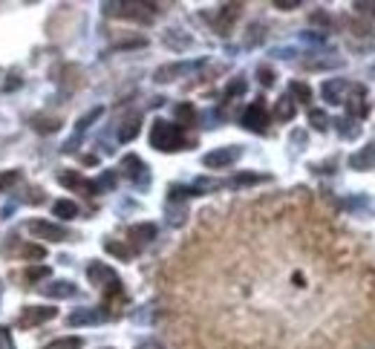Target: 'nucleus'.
Returning a JSON list of instances; mask_svg holds the SVG:
<instances>
[{
    "label": "nucleus",
    "mask_w": 375,
    "mask_h": 349,
    "mask_svg": "<svg viewBox=\"0 0 375 349\" xmlns=\"http://www.w3.org/2000/svg\"><path fill=\"white\" fill-rule=\"evenodd\" d=\"M309 122H312L315 130H326V115H323L320 110H312V113H309Z\"/></svg>",
    "instance_id": "cd10ccee"
},
{
    "label": "nucleus",
    "mask_w": 375,
    "mask_h": 349,
    "mask_svg": "<svg viewBox=\"0 0 375 349\" xmlns=\"http://www.w3.org/2000/svg\"><path fill=\"white\" fill-rule=\"evenodd\" d=\"M130 240H139V243H148V240H153L156 237V225L153 222H142V225H133L130 231Z\"/></svg>",
    "instance_id": "ddd939ff"
},
{
    "label": "nucleus",
    "mask_w": 375,
    "mask_h": 349,
    "mask_svg": "<svg viewBox=\"0 0 375 349\" xmlns=\"http://www.w3.org/2000/svg\"><path fill=\"white\" fill-rule=\"evenodd\" d=\"M150 145L156 150H165V153H174V150H182L185 148V136H182V127L179 124H171V122H153L150 127Z\"/></svg>",
    "instance_id": "f257e3e1"
},
{
    "label": "nucleus",
    "mask_w": 375,
    "mask_h": 349,
    "mask_svg": "<svg viewBox=\"0 0 375 349\" xmlns=\"http://www.w3.org/2000/svg\"><path fill=\"white\" fill-rule=\"evenodd\" d=\"M0 349H15V341H12V329L9 327H0Z\"/></svg>",
    "instance_id": "bb28decb"
},
{
    "label": "nucleus",
    "mask_w": 375,
    "mask_h": 349,
    "mask_svg": "<svg viewBox=\"0 0 375 349\" xmlns=\"http://www.w3.org/2000/svg\"><path fill=\"white\" fill-rule=\"evenodd\" d=\"M142 349H156V346H142Z\"/></svg>",
    "instance_id": "f704fd0d"
},
{
    "label": "nucleus",
    "mask_w": 375,
    "mask_h": 349,
    "mask_svg": "<svg viewBox=\"0 0 375 349\" xmlns=\"http://www.w3.org/2000/svg\"><path fill=\"white\" fill-rule=\"evenodd\" d=\"M139 9H142L139 3H107V15H115V17H130V20H142V23H148V20H150V15L139 12Z\"/></svg>",
    "instance_id": "423d86ee"
},
{
    "label": "nucleus",
    "mask_w": 375,
    "mask_h": 349,
    "mask_svg": "<svg viewBox=\"0 0 375 349\" xmlns=\"http://www.w3.org/2000/svg\"><path fill=\"white\" fill-rule=\"evenodd\" d=\"M257 78H260L263 87H271V84H274V73H271L269 66H260V69H257Z\"/></svg>",
    "instance_id": "c85d7f7f"
},
{
    "label": "nucleus",
    "mask_w": 375,
    "mask_h": 349,
    "mask_svg": "<svg viewBox=\"0 0 375 349\" xmlns=\"http://www.w3.org/2000/svg\"><path fill=\"white\" fill-rule=\"evenodd\" d=\"M52 214L61 217V220H76V217H78V205H76L73 199H58V202L52 205Z\"/></svg>",
    "instance_id": "f8f14e48"
},
{
    "label": "nucleus",
    "mask_w": 375,
    "mask_h": 349,
    "mask_svg": "<svg viewBox=\"0 0 375 349\" xmlns=\"http://www.w3.org/2000/svg\"><path fill=\"white\" fill-rule=\"evenodd\" d=\"M99 115H101V110H92V113L87 115V119H81V122H78V130H84V127H90V122H96V119H99Z\"/></svg>",
    "instance_id": "2f4dec72"
},
{
    "label": "nucleus",
    "mask_w": 375,
    "mask_h": 349,
    "mask_svg": "<svg viewBox=\"0 0 375 349\" xmlns=\"http://www.w3.org/2000/svg\"><path fill=\"white\" fill-rule=\"evenodd\" d=\"M43 349H81V338H76V335L58 338V341H52V343H46Z\"/></svg>",
    "instance_id": "6ab92c4d"
},
{
    "label": "nucleus",
    "mask_w": 375,
    "mask_h": 349,
    "mask_svg": "<svg viewBox=\"0 0 375 349\" xmlns=\"http://www.w3.org/2000/svg\"><path fill=\"white\" fill-rule=\"evenodd\" d=\"M243 15V3H225L220 9V17H217V32L220 35H228V29L234 27V20Z\"/></svg>",
    "instance_id": "0eeeda50"
},
{
    "label": "nucleus",
    "mask_w": 375,
    "mask_h": 349,
    "mask_svg": "<svg viewBox=\"0 0 375 349\" xmlns=\"http://www.w3.org/2000/svg\"><path fill=\"white\" fill-rule=\"evenodd\" d=\"M341 87H344L341 81H330V84H326V87H323V92H326V99H330L332 104H338V99H335V92H338Z\"/></svg>",
    "instance_id": "7c9ffc66"
},
{
    "label": "nucleus",
    "mask_w": 375,
    "mask_h": 349,
    "mask_svg": "<svg viewBox=\"0 0 375 349\" xmlns=\"http://www.w3.org/2000/svg\"><path fill=\"white\" fill-rule=\"evenodd\" d=\"M122 168H125L127 176H139V173L145 171V165H142V159H139V156H127V159L122 162Z\"/></svg>",
    "instance_id": "412c9836"
},
{
    "label": "nucleus",
    "mask_w": 375,
    "mask_h": 349,
    "mask_svg": "<svg viewBox=\"0 0 375 349\" xmlns=\"http://www.w3.org/2000/svg\"><path fill=\"white\" fill-rule=\"evenodd\" d=\"M29 234L35 240H46V243H64L69 237V231L64 225H55V222H46V220H32L29 225Z\"/></svg>",
    "instance_id": "f03ea898"
},
{
    "label": "nucleus",
    "mask_w": 375,
    "mask_h": 349,
    "mask_svg": "<svg viewBox=\"0 0 375 349\" xmlns=\"http://www.w3.org/2000/svg\"><path fill=\"white\" fill-rule=\"evenodd\" d=\"M240 92H246V81H243V78L231 81V87L225 90V96H228V99H234V96H240Z\"/></svg>",
    "instance_id": "c756f323"
},
{
    "label": "nucleus",
    "mask_w": 375,
    "mask_h": 349,
    "mask_svg": "<svg viewBox=\"0 0 375 349\" xmlns=\"http://www.w3.org/2000/svg\"><path fill=\"white\" fill-rule=\"evenodd\" d=\"M355 9H361V12H372V15H375V3H355Z\"/></svg>",
    "instance_id": "72a5a7b5"
},
{
    "label": "nucleus",
    "mask_w": 375,
    "mask_h": 349,
    "mask_svg": "<svg viewBox=\"0 0 375 349\" xmlns=\"http://www.w3.org/2000/svg\"><path fill=\"white\" fill-rule=\"evenodd\" d=\"M87 277H90V280L96 283V286H104V280H110V283H113V280H119V277L113 274V269H107L104 263H90Z\"/></svg>",
    "instance_id": "6e6552de"
},
{
    "label": "nucleus",
    "mask_w": 375,
    "mask_h": 349,
    "mask_svg": "<svg viewBox=\"0 0 375 349\" xmlns=\"http://www.w3.org/2000/svg\"><path fill=\"white\" fill-rule=\"evenodd\" d=\"M295 113H297V107H295L292 96H283V99L277 101V107H274V119H277V122H292Z\"/></svg>",
    "instance_id": "1a4fd4ad"
},
{
    "label": "nucleus",
    "mask_w": 375,
    "mask_h": 349,
    "mask_svg": "<svg viewBox=\"0 0 375 349\" xmlns=\"http://www.w3.org/2000/svg\"><path fill=\"white\" fill-rule=\"evenodd\" d=\"M58 315V309L52 306H27L17 320V327L20 329H29V327H38V323H46V320H52Z\"/></svg>",
    "instance_id": "20e7f679"
},
{
    "label": "nucleus",
    "mask_w": 375,
    "mask_h": 349,
    "mask_svg": "<svg viewBox=\"0 0 375 349\" xmlns=\"http://www.w3.org/2000/svg\"><path fill=\"white\" fill-rule=\"evenodd\" d=\"M99 320H104L101 312L84 309V312H73V315H69V327H78V323H99Z\"/></svg>",
    "instance_id": "f3484780"
},
{
    "label": "nucleus",
    "mask_w": 375,
    "mask_h": 349,
    "mask_svg": "<svg viewBox=\"0 0 375 349\" xmlns=\"http://www.w3.org/2000/svg\"><path fill=\"white\" fill-rule=\"evenodd\" d=\"M20 254H23L27 260H43V257H46V248H43V245L29 243V245H23V248H20Z\"/></svg>",
    "instance_id": "5701e85b"
},
{
    "label": "nucleus",
    "mask_w": 375,
    "mask_h": 349,
    "mask_svg": "<svg viewBox=\"0 0 375 349\" xmlns=\"http://www.w3.org/2000/svg\"><path fill=\"white\" fill-rule=\"evenodd\" d=\"M41 277H50V269L46 266H29L27 269V280H41Z\"/></svg>",
    "instance_id": "a878e982"
},
{
    "label": "nucleus",
    "mask_w": 375,
    "mask_h": 349,
    "mask_svg": "<svg viewBox=\"0 0 375 349\" xmlns=\"http://www.w3.org/2000/svg\"><path fill=\"white\" fill-rule=\"evenodd\" d=\"M58 182H61V185H66V188H84V191H92V185H87V182L81 179V173H76V171L58 173Z\"/></svg>",
    "instance_id": "2eb2a0df"
},
{
    "label": "nucleus",
    "mask_w": 375,
    "mask_h": 349,
    "mask_svg": "<svg viewBox=\"0 0 375 349\" xmlns=\"http://www.w3.org/2000/svg\"><path fill=\"white\" fill-rule=\"evenodd\" d=\"M349 165H353L355 171H364V168H375V145H369L367 150L355 153L353 159H349Z\"/></svg>",
    "instance_id": "9d476101"
},
{
    "label": "nucleus",
    "mask_w": 375,
    "mask_h": 349,
    "mask_svg": "<svg viewBox=\"0 0 375 349\" xmlns=\"http://www.w3.org/2000/svg\"><path fill=\"white\" fill-rule=\"evenodd\" d=\"M41 292L50 294V297H73V294H76V286L66 283V280H61V283H52V286H43Z\"/></svg>",
    "instance_id": "4468645a"
},
{
    "label": "nucleus",
    "mask_w": 375,
    "mask_h": 349,
    "mask_svg": "<svg viewBox=\"0 0 375 349\" xmlns=\"http://www.w3.org/2000/svg\"><path fill=\"white\" fill-rule=\"evenodd\" d=\"M289 92H292L295 99H300V101H312V90L303 84V81H292L289 84Z\"/></svg>",
    "instance_id": "aec40b11"
},
{
    "label": "nucleus",
    "mask_w": 375,
    "mask_h": 349,
    "mask_svg": "<svg viewBox=\"0 0 375 349\" xmlns=\"http://www.w3.org/2000/svg\"><path fill=\"white\" fill-rule=\"evenodd\" d=\"M176 115H179L182 124H191V122H194V107H191V104H179V107H176Z\"/></svg>",
    "instance_id": "393cba45"
},
{
    "label": "nucleus",
    "mask_w": 375,
    "mask_h": 349,
    "mask_svg": "<svg viewBox=\"0 0 375 349\" xmlns=\"http://www.w3.org/2000/svg\"><path fill=\"white\" fill-rule=\"evenodd\" d=\"M243 124L248 127V130H254V133H266V127H269V113H266V104H263V99H257L248 110H246V115H243Z\"/></svg>",
    "instance_id": "7ed1b4c3"
},
{
    "label": "nucleus",
    "mask_w": 375,
    "mask_h": 349,
    "mask_svg": "<svg viewBox=\"0 0 375 349\" xmlns=\"http://www.w3.org/2000/svg\"><path fill=\"white\" fill-rule=\"evenodd\" d=\"M17 179H20V171H3V173H0V194L9 191Z\"/></svg>",
    "instance_id": "b1692460"
},
{
    "label": "nucleus",
    "mask_w": 375,
    "mask_h": 349,
    "mask_svg": "<svg viewBox=\"0 0 375 349\" xmlns=\"http://www.w3.org/2000/svg\"><path fill=\"white\" fill-rule=\"evenodd\" d=\"M136 136H139V119L125 122V124H122V130H119V138H122V142H133Z\"/></svg>",
    "instance_id": "4be33fe9"
},
{
    "label": "nucleus",
    "mask_w": 375,
    "mask_h": 349,
    "mask_svg": "<svg viewBox=\"0 0 375 349\" xmlns=\"http://www.w3.org/2000/svg\"><path fill=\"white\" fill-rule=\"evenodd\" d=\"M32 127L46 136V133L61 130V119H55V115H35V119H32Z\"/></svg>",
    "instance_id": "9b49d317"
},
{
    "label": "nucleus",
    "mask_w": 375,
    "mask_h": 349,
    "mask_svg": "<svg viewBox=\"0 0 375 349\" xmlns=\"http://www.w3.org/2000/svg\"><path fill=\"white\" fill-rule=\"evenodd\" d=\"M237 159H240V148H220V150H214V153H205L202 165L211 168V171H220V168L234 165Z\"/></svg>",
    "instance_id": "39448f33"
},
{
    "label": "nucleus",
    "mask_w": 375,
    "mask_h": 349,
    "mask_svg": "<svg viewBox=\"0 0 375 349\" xmlns=\"http://www.w3.org/2000/svg\"><path fill=\"white\" fill-rule=\"evenodd\" d=\"M277 9H297V0H274Z\"/></svg>",
    "instance_id": "473e14b6"
},
{
    "label": "nucleus",
    "mask_w": 375,
    "mask_h": 349,
    "mask_svg": "<svg viewBox=\"0 0 375 349\" xmlns=\"http://www.w3.org/2000/svg\"><path fill=\"white\" fill-rule=\"evenodd\" d=\"M346 110L353 113V115H358V119H364V115L369 113V104L364 101V96H361V90H355V96L346 101Z\"/></svg>",
    "instance_id": "dca6fc26"
},
{
    "label": "nucleus",
    "mask_w": 375,
    "mask_h": 349,
    "mask_svg": "<svg viewBox=\"0 0 375 349\" xmlns=\"http://www.w3.org/2000/svg\"><path fill=\"white\" fill-rule=\"evenodd\" d=\"M104 251L115 254L119 260H130V257H133V251H130L127 245H122V243H115V240H107V243H104Z\"/></svg>",
    "instance_id": "a211bd4d"
}]
</instances>
